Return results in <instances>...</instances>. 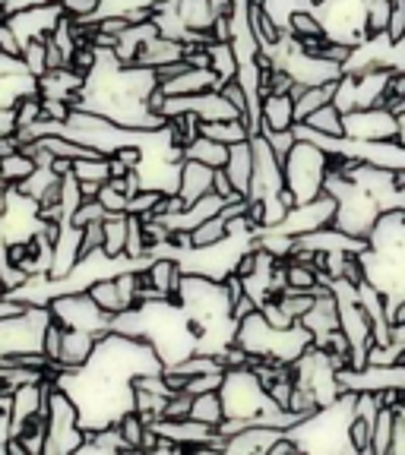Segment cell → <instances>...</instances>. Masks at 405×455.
<instances>
[{"mask_svg":"<svg viewBox=\"0 0 405 455\" xmlns=\"http://www.w3.org/2000/svg\"><path fill=\"white\" fill-rule=\"evenodd\" d=\"M225 174L231 180V187H235V193L250 199V184H254V142L244 140L228 149Z\"/></svg>","mask_w":405,"mask_h":455,"instance_id":"14","label":"cell"},{"mask_svg":"<svg viewBox=\"0 0 405 455\" xmlns=\"http://www.w3.org/2000/svg\"><path fill=\"white\" fill-rule=\"evenodd\" d=\"M22 60H26L32 76H45L48 73V38H32L22 44Z\"/></svg>","mask_w":405,"mask_h":455,"instance_id":"32","label":"cell"},{"mask_svg":"<svg viewBox=\"0 0 405 455\" xmlns=\"http://www.w3.org/2000/svg\"><path fill=\"white\" fill-rule=\"evenodd\" d=\"M105 219H108V209L101 206L99 199H83V203H79V209L73 212L70 225L85 228V225H93V221H105Z\"/></svg>","mask_w":405,"mask_h":455,"instance_id":"38","label":"cell"},{"mask_svg":"<svg viewBox=\"0 0 405 455\" xmlns=\"http://www.w3.org/2000/svg\"><path fill=\"white\" fill-rule=\"evenodd\" d=\"M298 323L313 335V345L327 339L333 329H342L339 326V300H336V294L333 291L320 294V298L313 300V307L304 313V316H301Z\"/></svg>","mask_w":405,"mask_h":455,"instance_id":"11","label":"cell"},{"mask_svg":"<svg viewBox=\"0 0 405 455\" xmlns=\"http://www.w3.org/2000/svg\"><path fill=\"white\" fill-rule=\"evenodd\" d=\"M349 443H352V452L370 455V443H374V420L368 418H352L349 424Z\"/></svg>","mask_w":405,"mask_h":455,"instance_id":"35","label":"cell"},{"mask_svg":"<svg viewBox=\"0 0 405 455\" xmlns=\"http://www.w3.org/2000/svg\"><path fill=\"white\" fill-rule=\"evenodd\" d=\"M101 203V206L108 209V215H114V212H127V206H130V196L121 190V187H114L111 180H105L101 184V190H99V196H95Z\"/></svg>","mask_w":405,"mask_h":455,"instance_id":"36","label":"cell"},{"mask_svg":"<svg viewBox=\"0 0 405 455\" xmlns=\"http://www.w3.org/2000/svg\"><path fill=\"white\" fill-rule=\"evenodd\" d=\"M171 4H174V10L181 13V20H184V26L190 32H209L215 16H219L213 0H171Z\"/></svg>","mask_w":405,"mask_h":455,"instance_id":"19","label":"cell"},{"mask_svg":"<svg viewBox=\"0 0 405 455\" xmlns=\"http://www.w3.org/2000/svg\"><path fill=\"white\" fill-rule=\"evenodd\" d=\"M99 4L101 0H61V7H64V13L70 20H89V22L99 13Z\"/></svg>","mask_w":405,"mask_h":455,"instance_id":"41","label":"cell"},{"mask_svg":"<svg viewBox=\"0 0 405 455\" xmlns=\"http://www.w3.org/2000/svg\"><path fill=\"white\" fill-rule=\"evenodd\" d=\"M165 95H193V92H209V89H222V79L213 67H187L178 76L158 83Z\"/></svg>","mask_w":405,"mask_h":455,"instance_id":"12","label":"cell"},{"mask_svg":"<svg viewBox=\"0 0 405 455\" xmlns=\"http://www.w3.org/2000/svg\"><path fill=\"white\" fill-rule=\"evenodd\" d=\"M266 142L272 146V152L279 156V162L285 164V158H288V152H292V146L298 142V130H266Z\"/></svg>","mask_w":405,"mask_h":455,"instance_id":"39","label":"cell"},{"mask_svg":"<svg viewBox=\"0 0 405 455\" xmlns=\"http://www.w3.org/2000/svg\"><path fill=\"white\" fill-rule=\"evenodd\" d=\"M298 124H304L307 130H317V133H323V136H345V124H342V111L336 108V101L317 108L311 117H304V121H298Z\"/></svg>","mask_w":405,"mask_h":455,"instance_id":"27","label":"cell"},{"mask_svg":"<svg viewBox=\"0 0 405 455\" xmlns=\"http://www.w3.org/2000/svg\"><path fill=\"white\" fill-rule=\"evenodd\" d=\"M95 345L99 339L83 329H67L64 326V345H61V357H57V367L61 370H73V367H83L89 357H93Z\"/></svg>","mask_w":405,"mask_h":455,"instance_id":"18","label":"cell"},{"mask_svg":"<svg viewBox=\"0 0 405 455\" xmlns=\"http://www.w3.org/2000/svg\"><path fill=\"white\" fill-rule=\"evenodd\" d=\"M213 180H215V168H209V164H203V162H193V158H184V162H181L178 196L190 206L199 196L213 193Z\"/></svg>","mask_w":405,"mask_h":455,"instance_id":"13","label":"cell"},{"mask_svg":"<svg viewBox=\"0 0 405 455\" xmlns=\"http://www.w3.org/2000/svg\"><path fill=\"white\" fill-rule=\"evenodd\" d=\"M298 124L295 117V95L292 92H270L260 108V133L266 130H292Z\"/></svg>","mask_w":405,"mask_h":455,"instance_id":"17","label":"cell"},{"mask_svg":"<svg viewBox=\"0 0 405 455\" xmlns=\"http://www.w3.org/2000/svg\"><path fill=\"white\" fill-rule=\"evenodd\" d=\"M127 235H130V215L127 212H114L105 219V253L111 259H121L124 250H127Z\"/></svg>","mask_w":405,"mask_h":455,"instance_id":"23","label":"cell"},{"mask_svg":"<svg viewBox=\"0 0 405 455\" xmlns=\"http://www.w3.org/2000/svg\"><path fill=\"white\" fill-rule=\"evenodd\" d=\"M235 341L250 357H272V361L295 363L313 345V335L301 323H295L292 329H276L266 323L263 313L254 310L238 323Z\"/></svg>","mask_w":405,"mask_h":455,"instance_id":"1","label":"cell"},{"mask_svg":"<svg viewBox=\"0 0 405 455\" xmlns=\"http://www.w3.org/2000/svg\"><path fill=\"white\" fill-rule=\"evenodd\" d=\"M213 7L219 10V13H228V10H231V0H213Z\"/></svg>","mask_w":405,"mask_h":455,"instance_id":"52","label":"cell"},{"mask_svg":"<svg viewBox=\"0 0 405 455\" xmlns=\"http://www.w3.org/2000/svg\"><path fill=\"white\" fill-rule=\"evenodd\" d=\"M336 83H339V79H336ZM336 83L304 85V92L295 99V117H298V121H304V117H311L317 108L329 105V101L336 99Z\"/></svg>","mask_w":405,"mask_h":455,"instance_id":"22","label":"cell"},{"mask_svg":"<svg viewBox=\"0 0 405 455\" xmlns=\"http://www.w3.org/2000/svg\"><path fill=\"white\" fill-rule=\"evenodd\" d=\"M222 95H225V99L238 108V114H241L244 121H247V92L241 89V83H238V79H228V83L222 85Z\"/></svg>","mask_w":405,"mask_h":455,"instance_id":"46","label":"cell"},{"mask_svg":"<svg viewBox=\"0 0 405 455\" xmlns=\"http://www.w3.org/2000/svg\"><path fill=\"white\" fill-rule=\"evenodd\" d=\"M187 54V44L178 42V38H168V36H152L150 42H142V48L136 51L134 64L140 67H152V70H158V67L171 64V60H181V57Z\"/></svg>","mask_w":405,"mask_h":455,"instance_id":"15","label":"cell"},{"mask_svg":"<svg viewBox=\"0 0 405 455\" xmlns=\"http://www.w3.org/2000/svg\"><path fill=\"white\" fill-rule=\"evenodd\" d=\"M209 67L219 73L222 85L238 76V54L231 42H209Z\"/></svg>","mask_w":405,"mask_h":455,"instance_id":"30","label":"cell"},{"mask_svg":"<svg viewBox=\"0 0 405 455\" xmlns=\"http://www.w3.org/2000/svg\"><path fill=\"white\" fill-rule=\"evenodd\" d=\"M85 440H89V434H85L83 420H79L77 402L70 398V392L54 383L48 392V443H45V455L79 452Z\"/></svg>","mask_w":405,"mask_h":455,"instance_id":"4","label":"cell"},{"mask_svg":"<svg viewBox=\"0 0 405 455\" xmlns=\"http://www.w3.org/2000/svg\"><path fill=\"white\" fill-rule=\"evenodd\" d=\"M336 209H339V199L323 190L320 196H313V199H307V203H298V206L288 209V215L279 221L276 231H285V235H292V237L313 235V231L333 225Z\"/></svg>","mask_w":405,"mask_h":455,"instance_id":"7","label":"cell"},{"mask_svg":"<svg viewBox=\"0 0 405 455\" xmlns=\"http://www.w3.org/2000/svg\"><path fill=\"white\" fill-rule=\"evenodd\" d=\"M285 215H288V206L279 199V193H276V196H266L263 199V225H260V228H276Z\"/></svg>","mask_w":405,"mask_h":455,"instance_id":"45","label":"cell"},{"mask_svg":"<svg viewBox=\"0 0 405 455\" xmlns=\"http://www.w3.org/2000/svg\"><path fill=\"white\" fill-rule=\"evenodd\" d=\"M0 298H7V284H4V278H0Z\"/></svg>","mask_w":405,"mask_h":455,"instance_id":"54","label":"cell"},{"mask_svg":"<svg viewBox=\"0 0 405 455\" xmlns=\"http://www.w3.org/2000/svg\"><path fill=\"white\" fill-rule=\"evenodd\" d=\"M61 345H64V323L51 320L48 329H45V345H42V351L54 363H57V357H61Z\"/></svg>","mask_w":405,"mask_h":455,"instance_id":"43","label":"cell"},{"mask_svg":"<svg viewBox=\"0 0 405 455\" xmlns=\"http://www.w3.org/2000/svg\"><path fill=\"white\" fill-rule=\"evenodd\" d=\"M0 51H4V54L22 57V42H20V36H16V28L7 22V16L0 20Z\"/></svg>","mask_w":405,"mask_h":455,"instance_id":"47","label":"cell"},{"mask_svg":"<svg viewBox=\"0 0 405 455\" xmlns=\"http://www.w3.org/2000/svg\"><path fill=\"white\" fill-rule=\"evenodd\" d=\"M146 278L152 282V288H156L162 298L168 300H178V288H181V278H184V266L178 263V256H156L150 266H146Z\"/></svg>","mask_w":405,"mask_h":455,"instance_id":"16","label":"cell"},{"mask_svg":"<svg viewBox=\"0 0 405 455\" xmlns=\"http://www.w3.org/2000/svg\"><path fill=\"white\" fill-rule=\"evenodd\" d=\"M396 418L399 411L393 405H384L374 420V443H370V455H390V443H393V430H396Z\"/></svg>","mask_w":405,"mask_h":455,"instance_id":"29","label":"cell"},{"mask_svg":"<svg viewBox=\"0 0 405 455\" xmlns=\"http://www.w3.org/2000/svg\"><path fill=\"white\" fill-rule=\"evenodd\" d=\"M285 32L295 38H323L327 36V26H323L320 13L317 10H295L292 16H288V26H285Z\"/></svg>","mask_w":405,"mask_h":455,"instance_id":"28","label":"cell"},{"mask_svg":"<svg viewBox=\"0 0 405 455\" xmlns=\"http://www.w3.org/2000/svg\"><path fill=\"white\" fill-rule=\"evenodd\" d=\"M390 455H405V420L396 418V430H393Z\"/></svg>","mask_w":405,"mask_h":455,"instance_id":"49","label":"cell"},{"mask_svg":"<svg viewBox=\"0 0 405 455\" xmlns=\"http://www.w3.org/2000/svg\"><path fill=\"white\" fill-rule=\"evenodd\" d=\"M222 402H225V418H244L247 424H263L279 405L266 392V386L256 379L250 367H231L225 370V383H222Z\"/></svg>","mask_w":405,"mask_h":455,"instance_id":"2","label":"cell"},{"mask_svg":"<svg viewBox=\"0 0 405 455\" xmlns=\"http://www.w3.org/2000/svg\"><path fill=\"white\" fill-rule=\"evenodd\" d=\"M64 20V7H61V0L54 4H42V7H32V10H22V13L7 16V22L16 28V36L20 42H32V38H48L51 32L57 28V22Z\"/></svg>","mask_w":405,"mask_h":455,"instance_id":"10","label":"cell"},{"mask_svg":"<svg viewBox=\"0 0 405 455\" xmlns=\"http://www.w3.org/2000/svg\"><path fill=\"white\" fill-rule=\"evenodd\" d=\"M36 168H38V162L28 156L26 149H16V152H7V156H0V180H7V184H13V187H20Z\"/></svg>","mask_w":405,"mask_h":455,"instance_id":"24","label":"cell"},{"mask_svg":"<svg viewBox=\"0 0 405 455\" xmlns=\"http://www.w3.org/2000/svg\"><path fill=\"white\" fill-rule=\"evenodd\" d=\"M260 313H263L266 323H270V326H276V329H292L295 323H298V320H292V313L285 310V304L279 298L263 300V304H260Z\"/></svg>","mask_w":405,"mask_h":455,"instance_id":"37","label":"cell"},{"mask_svg":"<svg viewBox=\"0 0 405 455\" xmlns=\"http://www.w3.org/2000/svg\"><path fill=\"white\" fill-rule=\"evenodd\" d=\"M190 418L193 420H203L209 427H219L225 420V402H222V392H199L193 395V405H190Z\"/></svg>","mask_w":405,"mask_h":455,"instance_id":"25","label":"cell"},{"mask_svg":"<svg viewBox=\"0 0 405 455\" xmlns=\"http://www.w3.org/2000/svg\"><path fill=\"white\" fill-rule=\"evenodd\" d=\"M105 247V221H93V225L83 228V241H79V250H83V256L95 253V250ZM79 256V259H83Z\"/></svg>","mask_w":405,"mask_h":455,"instance_id":"40","label":"cell"},{"mask_svg":"<svg viewBox=\"0 0 405 455\" xmlns=\"http://www.w3.org/2000/svg\"><path fill=\"white\" fill-rule=\"evenodd\" d=\"M85 291H89V298H93L95 304L101 307V310L111 313V316H114V313L127 310V307H124V298H121V288H117V278H114V275L95 278V282L89 284Z\"/></svg>","mask_w":405,"mask_h":455,"instance_id":"26","label":"cell"},{"mask_svg":"<svg viewBox=\"0 0 405 455\" xmlns=\"http://www.w3.org/2000/svg\"><path fill=\"white\" fill-rule=\"evenodd\" d=\"M250 142H254V184H250V199L276 196L285 187L282 162H279V156L272 152V146L266 142L263 133H254Z\"/></svg>","mask_w":405,"mask_h":455,"instance_id":"8","label":"cell"},{"mask_svg":"<svg viewBox=\"0 0 405 455\" xmlns=\"http://www.w3.org/2000/svg\"><path fill=\"white\" fill-rule=\"evenodd\" d=\"M228 149H231V146H225V142L213 140V136H203V133H199L197 140L190 142V146H184V158L203 162V164H209V168H225Z\"/></svg>","mask_w":405,"mask_h":455,"instance_id":"20","label":"cell"},{"mask_svg":"<svg viewBox=\"0 0 405 455\" xmlns=\"http://www.w3.org/2000/svg\"><path fill=\"white\" fill-rule=\"evenodd\" d=\"M190 405H193V395H190V392H174V395L168 398V405H165L162 418H168V420H184V418H190Z\"/></svg>","mask_w":405,"mask_h":455,"instance_id":"42","label":"cell"},{"mask_svg":"<svg viewBox=\"0 0 405 455\" xmlns=\"http://www.w3.org/2000/svg\"><path fill=\"white\" fill-rule=\"evenodd\" d=\"M213 190L222 193V196H235V187H231V180H228L225 168H215V180H213Z\"/></svg>","mask_w":405,"mask_h":455,"instance_id":"50","label":"cell"},{"mask_svg":"<svg viewBox=\"0 0 405 455\" xmlns=\"http://www.w3.org/2000/svg\"><path fill=\"white\" fill-rule=\"evenodd\" d=\"M28 73V67H26V60L22 57H16V54H4L0 51V79H7V76H26ZM32 76V73H28Z\"/></svg>","mask_w":405,"mask_h":455,"instance_id":"48","label":"cell"},{"mask_svg":"<svg viewBox=\"0 0 405 455\" xmlns=\"http://www.w3.org/2000/svg\"><path fill=\"white\" fill-rule=\"evenodd\" d=\"M222 383H225V373H203V377L187 379L184 392H190V395H199V392H215V389H222Z\"/></svg>","mask_w":405,"mask_h":455,"instance_id":"44","label":"cell"},{"mask_svg":"<svg viewBox=\"0 0 405 455\" xmlns=\"http://www.w3.org/2000/svg\"><path fill=\"white\" fill-rule=\"evenodd\" d=\"M199 133L213 136V140L225 142V146H235V142H244L254 136L250 124L244 117H231V121H203L199 124Z\"/></svg>","mask_w":405,"mask_h":455,"instance_id":"21","label":"cell"},{"mask_svg":"<svg viewBox=\"0 0 405 455\" xmlns=\"http://www.w3.org/2000/svg\"><path fill=\"white\" fill-rule=\"evenodd\" d=\"M342 124H345V136H352V140H396V114L384 105L355 108V111L342 114Z\"/></svg>","mask_w":405,"mask_h":455,"instance_id":"9","label":"cell"},{"mask_svg":"<svg viewBox=\"0 0 405 455\" xmlns=\"http://www.w3.org/2000/svg\"><path fill=\"white\" fill-rule=\"evenodd\" d=\"M282 168H285V187L298 196V203H307V199L323 193L327 174L333 171V156L323 146H317V142L298 136V142L292 146Z\"/></svg>","mask_w":405,"mask_h":455,"instance_id":"3","label":"cell"},{"mask_svg":"<svg viewBox=\"0 0 405 455\" xmlns=\"http://www.w3.org/2000/svg\"><path fill=\"white\" fill-rule=\"evenodd\" d=\"M48 307H51V313H54V320L64 323L67 329H83V332L95 335V339L111 332V313L101 310V307L89 298V291L57 294Z\"/></svg>","mask_w":405,"mask_h":455,"instance_id":"6","label":"cell"},{"mask_svg":"<svg viewBox=\"0 0 405 455\" xmlns=\"http://www.w3.org/2000/svg\"><path fill=\"white\" fill-rule=\"evenodd\" d=\"M336 199H339V209H336L333 225L342 228L345 235H355V237H361V241H370L374 225H377L380 212H384V206L377 203V196L352 180V184L345 187Z\"/></svg>","mask_w":405,"mask_h":455,"instance_id":"5","label":"cell"},{"mask_svg":"<svg viewBox=\"0 0 405 455\" xmlns=\"http://www.w3.org/2000/svg\"><path fill=\"white\" fill-rule=\"evenodd\" d=\"M162 196H165L162 190L142 187V190L136 193V196H130L127 212H130V215H136V219H152V215H156V209H158V203H162Z\"/></svg>","mask_w":405,"mask_h":455,"instance_id":"34","label":"cell"},{"mask_svg":"<svg viewBox=\"0 0 405 455\" xmlns=\"http://www.w3.org/2000/svg\"><path fill=\"white\" fill-rule=\"evenodd\" d=\"M396 140L405 146V108L402 111H396Z\"/></svg>","mask_w":405,"mask_h":455,"instance_id":"51","label":"cell"},{"mask_svg":"<svg viewBox=\"0 0 405 455\" xmlns=\"http://www.w3.org/2000/svg\"><path fill=\"white\" fill-rule=\"evenodd\" d=\"M73 178H79V180H95V184H105V180H111L108 156L105 158H79V162H73Z\"/></svg>","mask_w":405,"mask_h":455,"instance_id":"33","label":"cell"},{"mask_svg":"<svg viewBox=\"0 0 405 455\" xmlns=\"http://www.w3.org/2000/svg\"><path fill=\"white\" fill-rule=\"evenodd\" d=\"M225 237H231L228 235V221L222 215H213V219H207L190 231V247H213V243L225 241Z\"/></svg>","mask_w":405,"mask_h":455,"instance_id":"31","label":"cell"},{"mask_svg":"<svg viewBox=\"0 0 405 455\" xmlns=\"http://www.w3.org/2000/svg\"><path fill=\"white\" fill-rule=\"evenodd\" d=\"M327 4H329V0H311V7H313V10H320V7H327Z\"/></svg>","mask_w":405,"mask_h":455,"instance_id":"53","label":"cell"}]
</instances>
